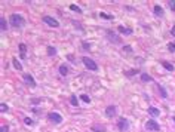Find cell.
<instances>
[{"label":"cell","mask_w":175,"mask_h":132,"mask_svg":"<svg viewBox=\"0 0 175 132\" xmlns=\"http://www.w3.org/2000/svg\"><path fill=\"white\" fill-rule=\"evenodd\" d=\"M24 123H25V125H28V126H30V125H34V122L31 120L30 117H25V119H24Z\"/></svg>","instance_id":"27"},{"label":"cell","mask_w":175,"mask_h":132,"mask_svg":"<svg viewBox=\"0 0 175 132\" xmlns=\"http://www.w3.org/2000/svg\"><path fill=\"white\" fill-rule=\"evenodd\" d=\"M82 46H83V49H85V50L91 49V43H89V42H83V45H82Z\"/></svg>","instance_id":"28"},{"label":"cell","mask_w":175,"mask_h":132,"mask_svg":"<svg viewBox=\"0 0 175 132\" xmlns=\"http://www.w3.org/2000/svg\"><path fill=\"white\" fill-rule=\"evenodd\" d=\"M22 79H24V82H25L27 85H30L31 88H36V80L33 79V76H31V74H24V76H22Z\"/></svg>","instance_id":"8"},{"label":"cell","mask_w":175,"mask_h":132,"mask_svg":"<svg viewBox=\"0 0 175 132\" xmlns=\"http://www.w3.org/2000/svg\"><path fill=\"white\" fill-rule=\"evenodd\" d=\"M107 37H108L110 42H113V43H116V45H120V43H122L120 37H119L117 34H114L113 31H110V30H107Z\"/></svg>","instance_id":"6"},{"label":"cell","mask_w":175,"mask_h":132,"mask_svg":"<svg viewBox=\"0 0 175 132\" xmlns=\"http://www.w3.org/2000/svg\"><path fill=\"white\" fill-rule=\"evenodd\" d=\"M82 62L85 64V67H86L88 70H92V71H98V65H96V62H95L94 59L88 58V57H83V58H82Z\"/></svg>","instance_id":"2"},{"label":"cell","mask_w":175,"mask_h":132,"mask_svg":"<svg viewBox=\"0 0 175 132\" xmlns=\"http://www.w3.org/2000/svg\"><path fill=\"white\" fill-rule=\"evenodd\" d=\"M12 64H14V67H15L17 70H22V65H21V62H19L17 58H14V59H12Z\"/></svg>","instance_id":"18"},{"label":"cell","mask_w":175,"mask_h":132,"mask_svg":"<svg viewBox=\"0 0 175 132\" xmlns=\"http://www.w3.org/2000/svg\"><path fill=\"white\" fill-rule=\"evenodd\" d=\"M162 65L168 70V71H174V65L171 64V62H168V61H162Z\"/></svg>","instance_id":"16"},{"label":"cell","mask_w":175,"mask_h":132,"mask_svg":"<svg viewBox=\"0 0 175 132\" xmlns=\"http://www.w3.org/2000/svg\"><path fill=\"white\" fill-rule=\"evenodd\" d=\"M123 50H125V52H126V50L131 52V48H129V46H123Z\"/></svg>","instance_id":"33"},{"label":"cell","mask_w":175,"mask_h":132,"mask_svg":"<svg viewBox=\"0 0 175 132\" xmlns=\"http://www.w3.org/2000/svg\"><path fill=\"white\" fill-rule=\"evenodd\" d=\"M80 100H82V101H85V102H88V104L91 102V98L88 97V95H85V94H83V95H80Z\"/></svg>","instance_id":"25"},{"label":"cell","mask_w":175,"mask_h":132,"mask_svg":"<svg viewBox=\"0 0 175 132\" xmlns=\"http://www.w3.org/2000/svg\"><path fill=\"white\" fill-rule=\"evenodd\" d=\"M171 34H172V36H175V25H174V27L171 28Z\"/></svg>","instance_id":"34"},{"label":"cell","mask_w":175,"mask_h":132,"mask_svg":"<svg viewBox=\"0 0 175 132\" xmlns=\"http://www.w3.org/2000/svg\"><path fill=\"white\" fill-rule=\"evenodd\" d=\"M68 71H70V70H68V65H67V64H61V65H59V74H61V76H67Z\"/></svg>","instance_id":"11"},{"label":"cell","mask_w":175,"mask_h":132,"mask_svg":"<svg viewBox=\"0 0 175 132\" xmlns=\"http://www.w3.org/2000/svg\"><path fill=\"white\" fill-rule=\"evenodd\" d=\"M157 88H159V91H160V95L163 97V98H168V92L162 88V85H157Z\"/></svg>","instance_id":"22"},{"label":"cell","mask_w":175,"mask_h":132,"mask_svg":"<svg viewBox=\"0 0 175 132\" xmlns=\"http://www.w3.org/2000/svg\"><path fill=\"white\" fill-rule=\"evenodd\" d=\"M168 5H169V8L175 12V2H172V0H169V2H168Z\"/></svg>","instance_id":"31"},{"label":"cell","mask_w":175,"mask_h":132,"mask_svg":"<svg viewBox=\"0 0 175 132\" xmlns=\"http://www.w3.org/2000/svg\"><path fill=\"white\" fill-rule=\"evenodd\" d=\"M0 30H2V31H6L8 30V22H6V19L3 17L0 18Z\"/></svg>","instance_id":"15"},{"label":"cell","mask_w":175,"mask_h":132,"mask_svg":"<svg viewBox=\"0 0 175 132\" xmlns=\"http://www.w3.org/2000/svg\"><path fill=\"white\" fill-rule=\"evenodd\" d=\"M92 131H95V132H104L105 128L101 126V125H95V126H92Z\"/></svg>","instance_id":"21"},{"label":"cell","mask_w":175,"mask_h":132,"mask_svg":"<svg viewBox=\"0 0 175 132\" xmlns=\"http://www.w3.org/2000/svg\"><path fill=\"white\" fill-rule=\"evenodd\" d=\"M153 12H154V15L156 17H163V14H165V12H163V9H162V6H159V5H156L154 8H153Z\"/></svg>","instance_id":"10"},{"label":"cell","mask_w":175,"mask_h":132,"mask_svg":"<svg viewBox=\"0 0 175 132\" xmlns=\"http://www.w3.org/2000/svg\"><path fill=\"white\" fill-rule=\"evenodd\" d=\"M105 116L107 117H114L116 116V107L114 105H108V107L105 109Z\"/></svg>","instance_id":"9"},{"label":"cell","mask_w":175,"mask_h":132,"mask_svg":"<svg viewBox=\"0 0 175 132\" xmlns=\"http://www.w3.org/2000/svg\"><path fill=\"white\" fill-rule=\"evenodd\" d=\"M117 31H120V33L125 34V36L132 34V30H131V28H126V27H123V25H119V27H117Z\"/></svg>","instance_id":"12"},{"label":"cell","mask_w":175,"mask_h":132,"mask_svg":"<svg viewBox=\"0 0 175 132\" xmlns=\"http://www.w3.org/2000/svg\"><path fill=\"white\" fill-rule=\"evenodd\" d=\"M168 50H169V52H174V50H175V43H169V45H168Z\"/></svg>","instance_id":"29"},{"label":"cell","mask_w":175,"mask_h":132,"mask_svg":"<svg viewBox=\"0 0 175 132\" xmlns=\"http://www.w3.org/2000/svg\"><path fill=\"white\" fill-rule=\"evenodd\" d=\"M70 102H71V105H74V107H77V105H79L77 97H76V95H71V98H70Z\"/></svg>","instance_id":"20"},{"label":"cell","mask_w":175,"mask_h":132,"mask_svg":"<svg viewBox=\"0 0 175 132\" xmlns=\"http://www.w3.org/2000/svg\"><path fill=\"white\" fill-rule=\"evenodd\" d=\"M145 129L157 132V131H160V126H159V123H157V122H154V120H148V122L145 123Z\"/></svg>","instance_id":"7"},{"label":"cell","mask_w":175,"mask_h":132,"mask_svg":"<svg viewBox=\"0 0 175 132\" xmlns=\"http://www.w3.org/2000/svg\"><path fill=\"white\" fill-rule=\"evenodd\" d=\"M0 132H9V128L6 125H2L0 126Z\"/></svg>","instance_id":"30"},{"label":"cell","mask_w":175,"mask_h":132,"mask_svg":"<svg viewBox=\"0 0 175 132\" xmlns=\"http://www.w3.org/2000/svg\"><path fill=\"white\" fill-rule=\"evenodd\" d=\"M48 55L49 57H55L56 55V49L54 46H48Z\"/></svg>","instance_id":"17"},{"label":"cell","mask_w":175,"mask_h":132,"mask_svg":"<svg viewBox=\"0 0 175 132\" xmlns=\"http://www.w3.org/2000/svg\"><path fill=\"white\" fill-rule=\"evenodd\" d=\"M42 19H43V22H45V24H48V25H49V27H55V28H56L58 25H59V22H58L55 18L49 17V15H45Z\"/></svg>","instance_id":"4"},{"label":"cell","mask_w":175,"mask_h":132,"mask_svg":"<svg viewBox=\"0 0 175 132\" xmlns=\"http://www.w3.org/2000/svg\"><path fill=\"white\" fill-rule=\"evenodd\" d=\"M99 17H101V18H104V19H113V17H111V15H107V14H104V12H101V14H99Z\"/></svg>","instance_id":"24"},{"label":"cell","mask_w":175,"mask_h":132,"mask_svg":"<svg viewBox=\"0 0 175 132\" xmlns=\"http://www.w3.org/2000/svg\"><path fill=\"white\" fill-rule=\"evenodd\" d=\"M117 128H119L120 132H126L129 129V122L125 117H120L119 120H117Z\"/></svg>","instance_id":"3"},{"label":"cell","mask_w":175,"mask_h":132,"mask_svg":"<svg viewBox=\"0 0 175 132\" xmlns=\"http://www.w3.org/2000/svg\"><path fill=\"white\" fill-rule=\"evenodd\" d=\"M141 80H143V82H152L153 79H152V76H148L147 73H143V74H141Z\"/></svg>","instance_id":"19"},{"label":"cell","mask_w":175,"mask_h":132,"mask_svg":"<svg viewBox=\"0 0 175 132\" xmlns=\"http://www.w3.org/2000/svg\"><path fill=\"white\" fill-rule=\"evenodd\" d=\"M48 117H49V120L54 122V123H61V122H62L61 114H59V113H56V111H51V113L48 114Z\"/></svg>","instance_id":"5"},{"label":"cell","mask_w":175,"mask_h":132,"mask_svg":"<svg viewBox=\"0 0 175 132\" xmlns=\"http://www.w3.org/2000/svg\"><path fill=\"white\" fill-rule=\"evenodd\" d=\"M25 50H27V46L24 45V43H19V52H21V58H22V59H25V58H27Z\"/></svg>","instance_id":"14"},{"label":"cell","mask_w":175,"mask_h":132,"mask_svg":"<svg viewBox=\"0 0 175 132\" xmlns=\"http://www.w3.org/2000/svg\"><path fill=\"white\" fill-rule=\"evenodd\" d=\"M136 71L135 70H132V71H128V73H125V74H126V77H131V76H134Z\"/></svg>","instance_id":"32"},{"label":"cell","mask_w":175,"mask_h":132,"mask_svg":"<svg viewBox=\"0 0 175 132\" xmlns=\"http://www.w3.org/2000/svg\"><path fill=\"white\" fill-rule=\"evenodd\" d=\"M9 24H10V27H14V28H21L24 24H25V19H24L19 14H12L9 15Z\"/></svg>","instance_id":"1"},{"label":"cell","mask_w":175,"mask_h":132,"mask_svg":"<svg viewBox=\"0 0 175 132\" xmlns=\"http://www.w3.org/2000/svg\"><path fill=\"white\" fill-rule=\"evenodd\" d=\"M68 8H70V9H71L73 12H79V14H82V9H80V8H79L77 5H70Z\"/></svg>","instance_id":"23"},{"label":"cell","mask_w":175,"mask_h":132,"mask_svg":"<svg viewBox=\"0 0 175 132\" xmlns=\"http://www.w3.org/2000/svg\"><path fill=\"white\" fill-rule=\"evenodd\" d=\"M148 114L152 117H157V116H160V110L156 109V107H150L148 109Z\"/></svg>","instance_id":"13"},{"label":"cell","mask_w":175,"mask_h":132,"mask_svg":"<svg viewBox=\"0 0 175 132\" xmlns=\"http://www.w3.org/2000/svg\"><path fill=\"white\" fill-rule=\"evenodd\" d=\"M0 110H2V113H6L8 111V105L5 102H2V104H0Z\"/></svg>","instance_id":"26"}]
</instances>
